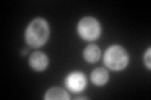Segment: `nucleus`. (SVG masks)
Returning a JSON list of instances; mask_svg holds the SVG:
<instances>
[{"mask_svg":"<svg viewBox=\"0 0 151 100\" xmlns=\"http://www.w3.org/2000/svg\"><path fill=\"white\" fill-rule=\"evenodd\" d=\"M105 64L108 69L120 71L129 64V54L120 45H112L105 54Z\"/></svg>","mask_w":151,"mask_h":100,"instance_id":"obj_2","label":"nucleus"},{"mask_svg":"<svg viewBox=\"0 0 151 100\" xmlns=\"http://www.w3.org/2000/svg\"><path fill=\"white\" fill-rule=\"evenodd\" d=\"M83 56H84V59H86L88 63H96V61L100 59V56H101V50H100V48L98 46L91 44V45H88L86 49H84Z\"/></svg>","mask_w":151,"mask_h":100,"instance_id":"obj_6","label":"nucleus"},{"mask_svg":"<svg viewBox=\"0 0 151 100\" xmlns=\"http://www.w3.org/2000/svg\"><path fill=\"white\" fill-rule=\"evenodd\" d=\"M49 38V25L44 19L37 18L28 25L25 30V40L32 48H40Z\"/></svg>","mask_w":151,"mask_h":100,"instance_id":"obj_1","label":"nucleus"},{"mask_svg":"<svg viewBox=\"0 0 151 100\" xmlns=\"http://www.w3.org/2000/svg\"><path fill=\"white\" fill-rule=\"evenodd\" d=\"M77 30H78L79 36L84 40H88V41L96 40L97 38L101 35L100 23H98L94 18H91V16L83 18L82 20L78 23Z\"/></svg>","mask_w":151,"mask_h":100,"instance_id":"obj_3","label":"nucleus"},{"mask_svg":"<svg viewBox=\"0 0 151 100\" xmlns=\"http://www.w3.org/2000/svg\"><path fill=\"white\" fill-rule=\"evenodd\" d=\"M91 79H92V83L94 85H100L101 87V85H105L108 82V73L105 69L98 68V69L92 71Z\"/></svg>","mask_w":151,"mask_h":100,"instance_id":"obj_7","label":"nucleus"},{"mask_svg":"<svg viewBox=\"0 0 151 100\" xmlns=\"http://www.w3.org/2000/svg\"><path fill=\"white\" fill-rule=\"evenodd\" d=\"M30 66L37 71H43L48 66V56L40 51H35L30 55Z\"/></svg>","mask_w":151,"mask_h":100,"instance_id":"obj_5","label":"nucleus"},{"mask_svg":"<svg viewBox=\"0 0 151 100\" xmlns=\"http://www.w3.org/2000/svg\"><path fill=\"white\" fill-rule=\"evenodd\" d=\"M44 99L47 100H68L69 95L65 93V90L60 88H52L44 95Z\"/></svg>","mask_w":151,"mask_h":100,"instance_id":"obj_8","label":"nucleus"},{"mask_svg":"<svg viewBox=\"0 0 151 100\" xmlns=\"http://www.w3.org/2000/svg\"><path fill=\"white\" fill-rule=\"evenodd\" d=\"M151 49L149 48L147 50H146V53H145V56H144V61H145V65H146V68L147 69H151V63H150V55H151Z\"/></svg>","mask_w":151,"mask_h":100,"instance_id":"obj_9","label":"nucleus"},{"mask_svg":"<svg viewBox=\"0 0 151 100\" xmlns=\"http://www.w3.org/2000/svg\"><path fill=\"white\" fill-rule=\"evenodd\" d=\"M65 85L69 90H72L74 93L82 91L86 87V77L79 73V71H74L70 73L67 78H65Z\"/></svg>","mask_w":151,"mask_h":100,"instance_id":"obj_4","label":"nucleus"}]
</instances>
